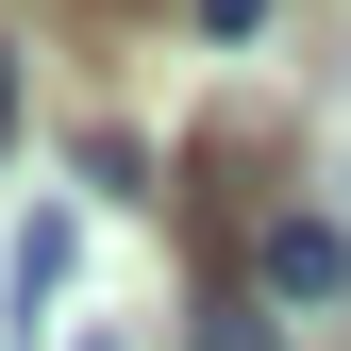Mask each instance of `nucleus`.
Listing matches in <instances>:
<instances>
[{
    "label": "nucleus",
    "instance_id": "nucleus-1",
    "mask_svg": "<svg viewBox=\"0 0 351 351\" xmlns=\"http://www.w3.org/2000/svg\"><path fill=\"white\" fill-rule=\"evenodd\" d=\"M251 285H268L285 318H318V301H351V234L335 217H268V234H251Z\"/></svg>",
    "mask_w": 351,
    "mask_h": 351
},
{
    "label": "nucleus",
    "instance_id": "nucleus-2",
    "mask_svg": "<svg viewBox=\"0 0 351 351\" xmlns=\"http://www.w3.org/2000/svg\"><path fill=\"white\" fill-rule=\"evenodd\" d=\"M0 285H17V335H34V318L67 301V217H34V234H17V268H0Z\"/></svg>",
    "mask_w": 351,
    "mask_h": 351
},
{
    "label": "nucleus",
    "instance_id": "nucleus-3",
    "mask_svg": "<svg viewBox=\"0 0 351 351\" xmlns=\"http://www.w3.org/2000/svg\"><path fill=\"white\" fill-rule=\"evenodd\" d=\"M201 351H285V318L268 301H201Z\"/></svg>",
    "mask_w": 351,
    "mask_h": 351
},
{
    "label": "nucleus",
    "instance_id": "nucleus-4",
    "mask_svg": "<svg viewBox=\"0 0 351 351\" xmlns=\"http://www.w3.org/2000/svg\"><path fill=\"white\" fill-rule=\"evenodd\" d=\"M201 34H268V0H201Z\"/></svg>",
    "mask_w": 351,
    "mask_h": 351
},
{
    "label": "nucleus",
    "instance_id": "nucleus-5",
    "mask_svg": "<svg viewBox=\"0 0 351 351\" xmlns=\"http://www.w3.org/2000/svg\"><path fill=\"white\" fill-rule=\"evenodd\" d=\"M0 151H17V51H0Z\"/></svg>",
    "mask_w": 351,
    "mask_h": 351
},
{
    "label": "nucleus",
    "instance_id": "nucleus-6",
    "mask_svg": "<svg viewBox=\"0 0 351 351\" xmlns=\"http://www.w3.org/2000/svg\"><path fill=\"white\" fill-rule=\"evenodd\" d=\"M84 351H117V335H84Z\"/></svg>",
    "mask_w": 351,
    "mask_h": 351
}]
</instances>
